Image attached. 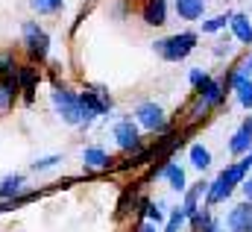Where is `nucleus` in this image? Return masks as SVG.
I'll return each mask as SVG.
<instances>
[{
	"instance_id": "obj_1",
	"label": "nucleus",
	"mask_w": 252,
	"mask_h": 232,
	"mask_svg": "<svg viewBox=\"0 0 252 232\" xmlns=\"http://www.w3.org/2000/svg\"><path fill=\"white\" fill-rule=\"evenodd\" d=\"M229 94H232V88H229V71L223 77H211L208 85H202L199 91H193V100H190V106H188V123L205 120L214 109H220L226 103Z\"/></svg>"
},
{
	"instance_id": "obj_2",
	"label": "nucleus",
	"mask_w": 252,
	"mask_h": 232,
	"mask_svg": "<svg viewBox=\"0 0 252 232\" xmlns=\"http://www.w3.org/2000/svg\"><path fill=\"white\" fill-rule=\"evenodd\" d=\"M199 47V33L196 30H179L173 36H164V39H156L153 41V53L170 65L176 62H185V59Z\"/></svg>"
},
{
	"instance_id": "obj_3",
	"label": "nucleus",
	"mask_w": 252,
	"mask_h": 232,
	"mask_svg": "<svg viewBox=\"0 0 252 232\" xmlns=\"http://www.w3.org/2000/svg\"><path fill=\"white\" fill-rule=\"evenodd\" d=\"M50 100H53V109H56V115L62 117L67 126H91L94 120L88 117V112L82 109V103H79V94L76 91H70V88H64V85H53V91H50Z\"/></svg>"
},
{
	"instance_id": "obj_4",
	"label": "nucleus",
	"mask_w": 252,
	"mask_h": 232,
	"mask_svg": "<svg viewBox=\"0 0 252 232\" xmlns=\"http://www.w3.org/2000/svg\"><path fill=\"white\" fill-rule=\"evenodd\" d=\"M132 120L138 123L141 132H167V129H170V117L164 112V106L156 103V100L138 103L135 112H132Z\"/></svg>"
},
{
	"instance_id": "obj_5",
	"label": "nucleus",
	"mask_w": 252,
	"mask_h": 232,
	"mask_svg": "<svg viewBox=\"0 0 252 232\" xmlns=\"http://www.w3.org/2000/svg\"><path fill=\"white\" fill-rule=\"evenodd\" d=\"M21 41H24V50L30 53L32 62H44V59L50 56V36H47V30L38 21H24Z\"/></svg>"
},
{
	"instance_id": "obj_6",
	"label": "nucleus",
	"mask_w": 252,
	"mask_h": 232,
	"mask_svg": "<svg viewBox=\"0 0 252 232\" xmlns=\"http://www.w3.org/2000/svg\"><path fill=\"white\" fill-rule=\"evenodd\" d=\"M229 88H232L235 103L244 112H252V74L247 71V65L241 59L229 68Z\"/></svg>"
},
{
	"instance_id": "obj_7",
	"label": "nucleus",
	"mask_w": 252,
	"mask_h": 232,
	"mask_svg": "<svg viewBox=\"0 0 252 232\" xmlns=\"http://www.w3.org/2000/svg\"><path fill=\"white\" fill-rule=\"evenodd\" d=\"M79 103H82V109L88 112L91 120L106 117L115 109V100H112L109 88H103V85H88V88H82V91H79Z\"/></svg>"
},
{
	"instance_id": "obj_8",
	"label": "nucleus",
	"mask_w": 252,
	"mask_h": 232,
	"mask_svg": "<svg viewBox=\"0 0 252 232\" xmlns=\"http://www.w3.org/2000/svg\"><path fill=\"white\" fill-rule=\"evenodd\" d=\"M112 135H115V144H118L124 153H129V156L144 150V135H141L138 123H135L132 117H121V120H115Z\"/></svg>"
},
{
	"instance_id": "obj_9",
	"label": "nucleus",
	"mask_w": 252,
	"mask_h": 232,
	"mask_svg": "<svg viewBox=\"0 0 252 232\" xmlns=\"http://www.w3.org/2000/svg\"><path fill=\"white\" fill-rule=\"evenodd\" d=\"M226 150H229L232 162L244 159V156L252 150V112H247V115H244V120L235 126V132L226 138Z\"/></svg>"
},
{
	"instance_id": "obj_10",
	"label": "nucleus",
	"mask_w": 252,
	"mask_h": 232,
	"mask_svg": "<svg viewBox=\"0 0 252 232\" xmlns=\"http://www.w3.org/2000/svg\"><path fill=\"white\" fill-rule=\"evenodd\" d=\"M220 227L226 232H252V203L241 200V203H232L220 221Z\"/></svg>"
},
{
	"instance_id": "obj_11",
	"label": "nucleus",
	"mask_w": 252,
	"mask_h": 232,
	"mask_svg": "<svg viewBox=\"0 0 252 232\" xmlns=\"http://www.w3.org/2000/svg\"><path fill=\"white\" fill-rule=\"evenodd\" d=\"M150 176H153V179H164V182L170 185V191H176L179 197L188 191V185H190L188 182V171H185L179 162H173V159H167L161 168H153Z\"/></svg>"
},
{
	"instance_id": "obj_12",
	"label": "nucleus",
	"mask_w": 252,
	"mask_h": 232,
	"mask_svg": "<svg viewBox=\"0 0 252 232\" xmlns=\"http://www.w3.org/2000/svg\"><path fill=\"white\" fill-rule=\"evenodd\" d=\"M229 36L235 39V44H238V47L252 50V18H250V12H232Z\"/></svg>"
},
{
	"instance_id": "obj_13",
	"label": "nucleus",
	"mask_w": 252,
	"mask_h": 232,
	"mask_svg": "<svg viewBox=\"0 0 252 232\" xmlns=\"http://www.w3.org/2000/svg\"><path fill=\"white\" fill-rule=\"evenodd\" d=\"M141 21L147 27H164L170 21V0H144L141 3Z\"/></svg>"
},
{
	"instance_id": "obj_14",
	"label": "nucleus",
	"mask_w": 252,
	"mask_h": 232,
	"mask_svg": "<svg viewBox=\"0 0 252 232\" xmlns=\"http://www.w3.org/2000/svg\"><path fill=\"white\" fill-rule=\"evenodd\" d=\"M170 9L176 12L179 21H185V24H199V21L205 18V12H208V0H173Z\"/></svg>"
},
{
	"instance_id": "obj_15",
	"label": "nucleus",
	"mask_w": 252,
	"mask_h": 232,
	"mask_svg": "<svg viewBox=\"0 0 252 232\" xmlns=\"http://www.w3.org/2000/svg\"><path fill=\"white\" fill-rule=\"evenodd\" d=\"M205 194H208V179H196V182H190L188 185V191L182 194V203H179L182 212H185L188 218L196 212V209L205 206Z\"/></svg>"
},
{
	"instance_id": "obj_16",
	"label": "nucleus",
	"mask_w": 252,
	"mask_h": 232,
	"mask_svg": "<svg viewBox=\"0 0 252 232\" xmlns=\"http://www.w3.org/2000/svg\"><path fill=\"white\" fill-rule=\"evenodd\" d=\"M15 82H18V91H24V100L32 103L35 100V85H38V68L35 65H18Z\"/></svg>"
},
{
	"instance_id": "obj_17",
	"label": "nucleus",
	"mask_w": 252,
	"mask_h": 232,
	"mask_svg": "<svg viewBox=\"0 0 252 232\" xmlns=\"http://www.w3.org/2000/svg\"><path fill=\"white\" fill-rule=\"evenodd\" d=\"M229 21H232V9L226 12H217L211 18H202L199 21V36H220V33H229Z\"/></svg>"
},
{
	"instance_id": "obj_18",
	"label": "nucleus",
	"mask_w": 252,
	"mask_h": 232,
	"mask_svg": "<svg viewBox=\"0 0 252 232\" xmlns=\"http://www.w3.org/2000/svg\"><path fill=\"white\" fill-rule=\"evenodd\" d=\"M112 162H115V159H112L103 147H97V144H91V147L82 150V165L91 168V171H109Z\"/></svg>"
},
{
	"instance_id": "obj_19",
	"label": "nucleus",
	"mask_w": 252,
	"mask_h": 232,
	"mask_svg": "<svg viewBox=\"0 0 252 232\" xmlns=\"http://www.w3.org/2000/svg\"><path fill=\"white\" fill-rule=\"evenodd\" d=\"M188 162H190V168L193 171H208L211 168V162H214V156H211V147L208 144H202V141H193L188 147Z\"/></svg>"
},
{
	"instance_id": "obj_20",
	"label": "nucleus",
	"mask_w": 252,
	"mask_h": 232,
	"mask_svg": "<svg viewBox=\"0 0 252 232\" xmlns=\"http://www.w3.org/2000/svg\"><path fill=\"white\" fill-rule=\"evenodd\" d=\"M217 224H220V218L214 215V209L202 206V209H196L188 218V232H208V230H214Z\"/></svg>"
},
{
	"instance_id": "obj_21",
	"label": "nucleus",
	"mask_w": 252,
	"mask_h": 232,
	"mask_svg": "<svg viewBox=\"0 0 252 232\" xmlns=\"http://www.w3.org/2000/svg\"><path fill=\"white\" fill-rule=\"evenodd\" d=\"M167 203L164 200H141V215L147 218V224H153V227H164V221H167Z\"/></svg>"
},
{
	"instance_id": "obj_22",
	"label": "nucleus",
	"mask_w": 252,
	"mask_h": 232,
	"mask_svg": "<svg viewBox=\"0 0 252 232\" xmlns=\"http://www.w3.org/2000/svg\"><path fill=\"white\" fill-rule=\"evenodd\" d=\"M217 179H220L229 191H238V188L244 185V179H247V171L241 168V162H226V168L217 171Z\"/></svg>"
},
{
	"instance_id": "obj_23",
	"label": "nucleus",
	"mask_w": 252,
	"mask_h": 232,
	"mask_svg": "<svg viewBox=\"0 0 252 232\" xmlns=\"http://www.w3.org/2000/svg\"><path fill=\"white\" fill-rule=\"evenodd\" d=\"M235 53H238L235 39H232L229 33H220V36H217V41L211 44V56L220 59V62H229V59H235Z\"/></svg>"
},
{
	"instance_id": "obj_24",
	"label": "nucleus",
	"mask_w": 252,
	"mask_h": 232,
	"mask_svg": "<svg viewBox=\"0 0 252 232\" xmlns=\"http://www.w3.org/2000/svg\"><path fill=\"white\" fill-rule=\"evenodd\" d=\"M24 191V174H9L0 182V197L3 200H18Z\"/></svg>"
},
{
	"instance_id": "obj_25",
	"label": "nucleus",
	"mask_w": 252,
	"mask_h": 232,
	"mask_svg": "<svg viewBox=\"0 0 252 232\" xmlns=\"http://www.w3.org/2000/svg\"><path fill=\"white\" fill-rule=\"evenodd\" d=\"M18 100V82L15 79H0V112H9Z\"/></svg>"
},
{
	"instance_id": "obj_26",
	"label": "nucleus",
	"mask_w": 252,
	"mask_h": 232,
	"mask_svg": "<svg viewBox=\"0 0 252 232\" xmlns=\"http://www.w3.org/2000/svg\"><path fill=\"white\" fill-rule=\"evenodd\" d=\"M185 230H188V215L182 212V206L170 209V212H167V221H164V227H161V232H185Z\"/></svg>"
},
{
	"instance_id": "obj_27",
	"label": "nucleus",
	"mask_w": 252,
	"mask_h": 232,
	"mask_svg": "<svg viewBox=\"0 0 252 232\" xmlns=\"http://www.w3.org/2000/svg\"><path fill=\"white\" fill-rule=\"evenodd\" d=\"M211 77H214V74H211L208 68H202V65H199V68H190V71H188V85L193 88V91H199L202 85H208V82H211Z\"/></svg>"
},
{
	"instance_id": "obj_28",
	"label": "nucleus",
	"mask_w": 252,
	"mask_h": 232,
	"mask_svg": "<svg viewBox=\"0 0 252 232\" xmlns=\"http://www.w3.org/2000/svg\"><path fill=\"white\" fill-rule=\"evenodd\" d=\"M30 6L38 15H59L64 9V0H30Z\"/></svg>"
},
{
	"instance_id": "obj_29",
	"label": "nucleus",
	"mask_w": 252,
	"mask_h": 232,
	"mask_svg": "<svg viewBox=\"0 0 252 232\" xmlns=\"http://www.w3.org/2000/svg\"><path fill=\"white\" fill-rule=\"evenodd\" d=\"M18 74V62L12 53H0V79H15Z\"/></svg>"
},
{
	"instance_id": "obj_30",
	"label": "nucleus",
	"mask_w": 252,
	"mask_h": 232,
	"mask_svg": "<svg viewBox=\"0 0 252 232\" xmlns=\"http://www.w3.org/2000/svg\"><path fill=\"white\" fill-rule=\"evenodd\" d=\"M62 162V156H41V159H35L30 168L35 171V174H44V171H50V168H56Z\"/></svg>"
},
{
	"instance_id": "obj_31",
	"label": "nucleus",
	"mask_w": 252,
	"mask_h": 232,
	"mask_svg": "<svg viewBox=\"0 0 252 232\" xmlns=\"http://www.w3.org/2000/svg\"><path fill=\"white\" fill-rule=\"evenodd\" d=\"M238 191L244 194V200H247V203H252V171L247 174V179H244V185H241Z\"/></svg>"
},
{
	"instance_id": "obj_32",
	"label": "nucleus",
	"mask_w": 252,
	"mask_h": 232,
	"mask_svg": "<svg viewBox=\"0 0 252 232\" xmlns=\"http://www.w3.org/2000/svg\"><path fill=\"white\" fill-rule=\"evenodd\" d=\"M238 162H241V168H244V171L250 174V171H252V150L247 153V156H244V159H238Z\"/></svg>"
},
{
	"instance_id": "obj_33",
	"label": "nucleus",
	"mask_w": 252,
	"mask_h": 232,
	"mask_svg": "<svg viewBox=\"0 0 252 232\" xmlns=\"http://www.w3.org/2000/svg\"><path fill=\"white\" fill-rule=\"evenodd\" d=\"M241 62H244V65H247V71H250V74H252V50H247V53H244V56H241Z\"/></svg>"
},
{
	"instance_id": "obj_34",
	"label": "nucleus",
	"mask_w": 252,
	"mask_h": 232,
	"mask_svg": "<svg viewBox=\"0 0 252 232\" xmlns=\"http://www.w3.org/2000/svg\"><path fill=\"white\" fill-rule=\"evenodd\" d=\"M138 232H158V227H153V224H147V221H144V224L138 227Z\"/></svg>"
},
{
	"instance_id": "obj_35",
	"label": "nucleus",
	"mask_w": 252,
	"mask_h": 232,
	"mask_svg": "<svg viewBox=\"0 0 252 232\" xmlns=\"http://www.w3.org/2000/svg\"><path fill=\"white\" fill-rule=\"evenodd\" d=\"M208 232H226V230H223V227H220V224H217V227H214V230H208Z\"/></svg>"
}]
</instances>
